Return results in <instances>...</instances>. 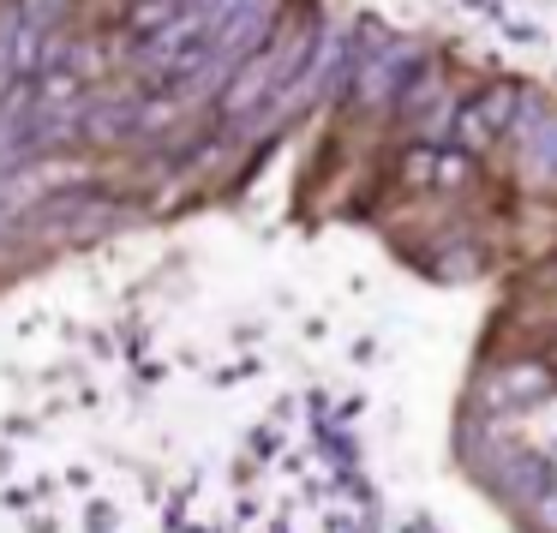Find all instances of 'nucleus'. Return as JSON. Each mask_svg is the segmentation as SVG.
Masks as SVG:
<instances>
[{
  "mask_svg": "<svg viewBox=\"0 0 557 533\" xmlns=\"http://www.w3.org/2000/svg\"><path fill=\"white\" fill-rule=\"evenodd\" d=\"M552 360H557V348H552Z\"/></svg>",
  "mask_w": 557,
  "mask_h": 533,
  "instance_id": "f257e3e1",
  "label": "nucleus"
}]
</instances>
